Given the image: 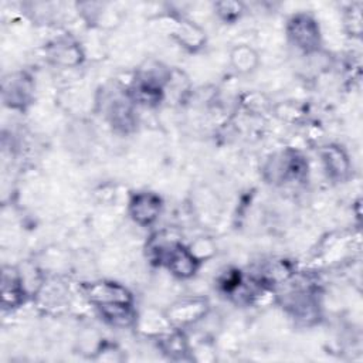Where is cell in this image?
Segmentation results:
<instances>
[{
    "label": "cell",
    "instance_id": "cell-1",
    "mask_svg": "<svg viewBox=\"0 0 363 363\" xmlns=\"http://www.w3.org/2000/svg\"><path fill=\"white\" fill-rule=\"evenodd\" d=\"M90 297L92 301L102 304H128L130 294L118 285L113 284H98L91 287Z\"/></svg>",
    "mask_w": 363,
    "mask_h": 363
},
{
    "label": "cell",
    "instance_id": "cell-2",
    "mask_svg": "<svg viewBox=\"0 0 363 363\" xmlns=\"http://www.w3.org/2000/svg\"><path fill=\"white\" fill-rule=\"evenodd\" d=\"M159 199L152 195H141L133 203V213L137 221L151 223L159 211Z\"/></svg>",
    "mask_w": 363,
    "mask_h": 363
},
{
    "label": "cell",
    "instance_id": "cell-3",
    "mask_svg": "<svg viewBox=\"0 0 363 363\" xmlns=\"http://www.w3.org/2000/svg\"><path fill=\"white\" fill-rule=\"evenodd\" d=\"M195 264H196V262L193 259V253L190 254L178 246L172 247L171 256H169V267L172 269V271L175 274L187 277V276L193 274Z\"/></svg>",
    "mask_w": 363,
    "mask_h": 363
},
{
    "label": "cell",
    "instance_id": "cell-4",
    "mask_svg": "<svg viewBox=\"0 0 363 363\" xmlns=\"http://www.w3.org/2000/svg\"><path fill=\"white\" fill-rule=\"evenodd\" d=\"M294 23H295V27H294V37H295V40L301 44V47L312 46V43L316 40V32H315L314 25H311V26L307 29V32H305L308 19L295 20Z\"/></svg>",
    "mask_w": 363,
    "mask_h": 363
}]
</instances>
